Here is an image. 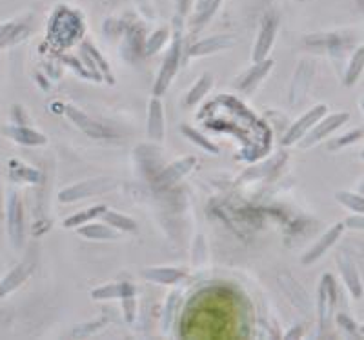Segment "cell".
I'll list each match as a JSON object with an SVG mask.
<instances>
[{"mask_svg":"<svg viewBox=\"0 0 364 340\" xmlns=\"http://www.w3.org/2000/svg\"><path fill=\"white\" fill-rule=\"evenodd\" d=\"M82 57L84 60H86V66L90 67L95 75H104V79L108 80L109 84L115 82L113 73L109 71V64L106 62V58L102 57V53H100L95 46H91L90 42H82Z\"/></svg>","mask_w":364,"mask_h":340,"instance_id":"d6986e66","label":"cell"},{"mask_svg":"<svg viewBox=\"0 0 364 340\" xmlns=\"http://www.w3.org/2000/svg\"><path fill=\"white\" fill-rule=\"evenodd\" d=\"M344 228L352 229H364V213H357L355 216L344 220Z\"/></svg>","mask_w":364,"mask_h":340,"instance_id":"f35d334b","label":"cell"},{"mask_svg":"<svg viewBox=\"0 0 364 340\" xmlns=\"http://www.w3.org/2000/svg\"><path fill=\"white\" fill-rule=\"evenodd\" d=\"M195 0H175V8H177V17L184 18L193 8Z\"/></svg>","mask_w":364,"mask_h":340,"instance_id":"74e56055","label":"cell"},{"mask_svg":"<svg viewBox=\"0 0 364 340\" xmlns=\"http://www.w3.org/2000/svg\"><path fill=\"white\" fill-rule=\"evenodd\" d=\"M51 18L53 21L50 26V33L51 38L58 44H71L84 29L79 15L66 8H58Z\"/></svg>","mask_w":364,"mask_h":340,"instance_id":"277c9868","label":"cell"},{"mask_svg":"<svg viewBox=\"0 0 364 340\" xmlns=\"http://www.w3.org/2000/svg\"><path fill=\"white\" fill-rule=\"evenodd\" d=\"M104 212H106V206L99 204V206H91V208L82 209V212L73 213V215L64 220V228H79V226L87 224L91 220L99 219Z\"/></svg>","mask_w":364,"mask_h":340,"instance_id":"4316f807","label":"cell"},{"mask_svg":"<svg viewBox=\"0 0 364 340\" xmlns=\"http://www.w3.org/2000/svg\"><path fill=\"white\" fill-rule=\"evenodd\" d=\"M299 2H302V0H299Z\"/></svg>","mask_w":364,"mask_h":340,"instance_id":"f6af8a7d","label":"cell"},{"mask_svg":"<svg viewBox=\"0 0 364 340\" xmlns=\"http://www.w3.org/2000/svg\"><path fill=\"white\" fill-rule=\"evenodd\" d=\"M117 180L112 177H97V179H87L82 182L71 184V186L64 187L58 193V202L63 204H73L79 202L82 199H90V197L104 195L108 191L115 190Z\"/></svg>","mask_w":364,"mask_h":340,"instance_id":"7a4b0ae2","label":"cell"},{"mask_svg":"<svg viewBox=\"0 0 364 340\" xmlns=\"http://www.w3.org/2000/svg\"><path fill=\"white\" fill-rule=\"evenodd\" d=\"M181 133L188 138V141L193 142L195 146H199L200 150L208 151V153H213V155L219 153V148H217V146L206 137V135L199 133L197 129L191 128V126H181Z\"/></svg>","mask_w":364,"mask_h":340,"instance_id":"f546056e","label":"cell"},{"mask_svg":"<svg viewBox=\"0 0 364 340\" xmlns=\"http://www.w3.org/2000/svg\"><path fill=\"white\" fill-rule=\"evenodd\" d=\"M337 322H339L344 329H348V331L352 333V335H357L355 326H353V320L352 319H348L346 315H343V313H341V315H337Z\"/></svg>","mask_w":364,"mask_h":340,"instance_id":"60d3db41","label":"cell"},{"mask_svg":"<svg viewBox=\"0 0 364 340\" xmlns=\"http://www.w3.org/2000/svg\"><path fill=\"white\" fill-rule=\"evenodd\" d=\"M170 29L161 28L157 29L151 37H148V40L144 42V53L146 55H155L157 51H161V48H164L170 40Z\"/></svg>","mask_w":364,"mask_h":340,"instance_id":"4dcf8cb0","label":"cell"},{"mask_svg":"<svg viewBox=\"0 0 364 340\" xmlns=\"http://www.w3.org/2000/svg\"><path fill=\"white\" fill-rule=\"evenodd\" d=\"M272 70H273V60L264 58L262 62L253 64V67H250L245 75H240V79L235 82V87L237 89H240V92H248V93L253 92V89H255V87L266 79V75H268Z\"/></svg>","mask_w":364,"mask_h":340,"instance_id":"e0dca14e","label":"cell"},{"mask_svg":"<svg viewBox=\"0 0 364 340\" xmlns=\"http://www.w3.org/2000/svg\"><path fill=\"white\" fill-rule=\"evenodd\" d=\"M348 135H350V137L339 138V141H337V142H333V144H331L330 148H341V146H346V144H350V142H353V141H357V138H360V135H363V131H359V129H355V131L348 133Z\"/></svg>","mask_w":364,"mask_h":340,"instance_id":"ab89813d","label":"cell"},{"mask_svg":"<svg viewBox=\"0 0 364 340\" xmlns=\"http://www.w3.org/2000/svg\"><path fill=\"white\" fill-rule=\"evenodd\" d=\"M344 231V222H339V224L331 226L330 229H328L326 233H324L321 238H318L317 242H315L314 246H311L310 249H308L306 253L302 255L301 257V264L302 265H311L314 262H317L318 258L323 257L324 253H326L328 249L331 248V246L336 244L337 241L341 238V235H343Z\"/></svg>","mask_w":364,"mask_h":340,"instance_id":"4fadbf2b","label":"cell"},{"mask_svg":"<svg viewBox=\"0 0 364 340\" xmlns=\"http://www.w3.org/2000/svg\"><path fill=\"white\" fill-rule=\"evenodd\" d=\"M181 304V291L175 290L168 295V299H166L164 309H162V317H161V328L162 333H168L171 328V324H173L175 313H177V307Z\"/></svg>","mask_w":364,"mask_h":340,"instance_id":"f1b7e54d","label":"cell"},{"mask_svg":"<svg viewBox=\"0 0 364 340\" xmlns=\"http://www.w3.org/2000/svg\"><path fill=\"white\" fill-rule=\"evenodd\" d=\"M6 226H8L9 242L15 249L24 246V206L17 191H9L6 199Z\"/></svg>","mask_w":364,"mask_h":340,"instance_id":"5b68a950","label":"cell"},{"mask_svg":"<svg viewBox=\"0 0 364 340\" xmlns=\"http://www.w3.org/2000/svg\"><path fill=\"white\" fill-rule=\"evenodd\" d=\"M64 115L68 116V121L73 122L84 135H87L90 138H97V141H104V138H112V131H109L106 126H102L100 122L93 121L91 116H87L86 113L80 111L79 108L75 106L66 104L63 108Z\"/></svg>","mask_w":364,"mask_h":340,"instance_id":"30bf717a","label":"cell"},{"mask_svg":"<svg viewBox=\"0 0 364 340\" xmlns=\"http://www.w3.org/2000/svg\"><path fill=\"white\" fill-rule=\"evenodd\" d=\"M182 51H184V40H182V29H181V17L175 18V29H173V42H171L170 51L164 57L159 75L154 84V95L161 97L162 93L170 87L173 82L175 75H177L178 67L182 62Z\"/></svg>","mask_w":364,"mask_h":340,"instance_id":"6da1fadb","label":"cell"},{"mask_svg":"<svg viewBox=\"0 0 364 340\" xmlns=\"http://www.w3.org/2000/svg\"><path fill=\"white\" fill-rule=\"evenodd\" d=\"M104 326V320H99V322H90L86 326H80V328L73 329V336H87L91 333H95L97 329H100Z\"/></svg>","mask_w":364,"mask_h":340,"instance_id":"d590c367","label":"cell"},{"mask_svg":"<svg viewBox=\"0 0 364 340\" xmlns=\"http://www.w3.org/2000/svg\"><path fill=\"white\" fill-rule=\"evenodd\" d=\"M122 309H124V319L128 324L135 322V317H136V299L135 295L132 297H126L122 299Z\"/></svg>","mask_w":364,"mask_h":340,"instance_id":"836d02e7","label":"cell"},{"mask_svg":"<svg viewBox=\"0 0 364 340\" xmlns=\"http://www.w3.org/2000/svg\"><path fill=\"white\" fill-rule=\"evenodd\" d=\"M277 29H279V21L273 15L262 18L261 29H259V35L255 38V44H253L252 51V62H262L264 58H268V53L272 51L273 44H275V38H277Z\"/></svg>","mask_w":364,"mask_h":340,"instance_id":"ba28073f","label":"cell"},{"mask_svg":"<svg viewBox=\"0 0 364 340\" xmlns=\"http://www.w3.org/2000/svg\"><path fill=\"white\" fill-rule=\"evenodd\" d=\"M132 295H136L135 286L132 283H112L91 290V299L93 300H122L126 297H132Z\"/></svg>","mask_w":364,"mask_h":340,"instance_id":"7402d4cb","label":"cell"},{"mask_svg":"<svg viewBox=\"0 0 364 340\" xmlns=\"http://www.w3.org/2000/svg\"><path fill=\"white\" fill-rule=\"evenodd\" d=\"M64 60H66V64H70L71 67H73L79 75H82L84 79H91V80H99V75H95L91 70H86V67L82 66V64L79 62V60H75L73 57H64Z\"/></svg>","mask_w":364,"mask_h":340,"instance_id":"e575fe53","label":"cell"},{"mask_svg":"<svg viewBox=\"0 0 364 340\" xmlns=\"http://www.w3.org/2000/svg\"><path fill=\"white\" fill-rule=\"evenodd\" d=\"M31 271H33V265L28 264V262H22V264L15 265L8 275L0 280V299H2V297H8L13 291H17L18 287L28 280Z\"/></svg>","mask_w":364,"mask_h":340,"instance_id":"ffe728a7","label":"cell"},{"mask_svg":"<svg viewBox=\"0 0 364 340\" xmlns=\"http://www.w3.org/2000/svg\"><path fill=\"white\" fill-rule=\"evenodd\" d=\"M279 284H281V287L284 290L286 297H288L299 309H302V312H310L311 302L310 299H308V293L295 283L294 278L279 277Z\"/></svg>","mask_w":364,"mask_h":340,"instance_id":"603a6c76","label":"cell"},{"mask_svg":"<svg viewBox=\"0 0 364 340\" xmlns=\"http://www.w3.org/2000/svg\"><path fill=\"white\" fill-rule=\"evenodd\" d=\"M13 24H15V22H4V24H0V40L8 35L9 29L13 28Z\"/></svg>","mask_w":364,"mask_h":340,"instance_id":"b9f144b4","label":"cell"},{"mask_svg":"<svg viewBox=\"0 0 364 340\" xmlns=\"http://www.w3.org/2000/svg\"><path fill=\"white\" fill-rule=\"evenodd\" d=\"M337 265H339L341 277H343L348 291L352 293L353 299H360L364 290H363V280H360V273L359 270H357L355 262L348 257V255L341 253L339 257H337Z\"/></svg>","mask_w":364,"mask_h":340,"instance_id":"9a60e30c","label":"cell"},{"mask_svg":"<svg viewBox=\"0 0 364 340\" xmlns=\"http://www.w3.org/2000/svg\"><path fill=\"white\" fill-rule=\"evenodd\" d=\"M2 133H4L6 137L11 138V141H15L21 146L38 148V146L48 144V137H46L44 133L29 128V126H6V128H2Z\"/></svg>","mask_w":364,"mask_h":340,"instance_id":"5bb4252c","label":"cell"},{"mask_svg":"<svg viewBox=\"0 0 364 340\" xmlns=\"http://www.w3.org/2000/svg\"><path fill=\"white\" fill-rule=\"evenodd\" d=\"M77 233L87 241H117L119 238V231L115 228H112L109 224H82L77 228Z\"/></svg>","mask_w":364,"mask_h":340,"instance_id":"cb8c5ba5","label":"cell"},{"mask_svg":"<svg viewBox=\"0 0 364 340\" xmlns=\"http://www.w3.org/2000/svg\"><path fill=\"white\" fill-rule=\"evenodd\" d=\"M164 108L159 97L154 95V99L149 100L148 104V122H146V131L148 137L155 142L164 141Z\"/></svg>","mask_w":364,"mask_h":340,"instance_id":"2e32d148","label":"cell"},{"mask_svg":"<svg viewBox=\"0 0 364 340\" xmlns=\"http://www.w3.org/2000/svg\"><path fill=\"white\" fill-rule=\"evenodd\" d=\"M141 275L148 283L162 284V286H171V284H177L186 278V273L178 268H155V265L144 268Z\"/></svg>","mask_w":364,"mask_h":340,"instance_id":"ac0fdd59","label":"cell"},{"mask_svg":"<svg viewBox=\"0 0 364 340\" xmlns=\"http://www.w3.org/2000/svg\"><path fill=\"white\" fill-rule=\"evenodd\" d=\"M223 2L224 0H200L199 4H197V11H195L193 18L190 21L191 33H199L200 29L206 28L211 22V18L217 15Z\"/></svg>","mask_w":364,"mask_h":340,"instance_id":"44dd1931","label":"cell"},{"mask_svg":"<svg viewBox=\"0 0 364 340\" xmlns=\"http://www.w3.org/2000/svg\"><path fill=\"white\" fill-rule=\"evenodd\" d=\"M315 77V64L311 60H302L294 73V79L290 84V92H288V102L290 106H299L306 97L311 82Z\"/></svg>","mask_w":364,"mask_h":340,"instance_id":"9c48e42d","label":"cell"},{"mask_svg":"<svg viewBox=\"0 0 364 340\" xmlns=\"http://www.w3.org/2000/svg\"><path fill=\"white\" fill-rule=\"evenodd\" d=\"M350 119V113L346 111H341V113H333V115H324L310 131L297 142L299 148L301 150H310L314 148L315 144H318L321 141H324L326 137H330L331 133L337 131L341 126H344Z\"/></svg>","mask_w":364,"mask_h":340,"instance_id":"8992f818","label":"cell"},{"mask_svg":"<svg viewBox=\"0 0 364 340\" xmlns=\"http://www.w3.org/2000/svg\"><path fill=\"white\" fill-rule=\"evenodd\" d=\"M237 38L233 35H213L203 40L195 42L193 46L188 48V57H208V55L220 53L235 46Z\"/></svg>","mask_w":364,"mask_h":340,"instance_id":"7c38bea8","label":"cell"},{"mask_svg":"<svg viewBox=\"0 0 364 340\" xmlns=\"http://www.w3.org/2000/svg\"><path fill=\"white\" fill-rule=\"evenodd\" d=\"M364 71V46L357 48L353 51L352 58H350V64L346 67V73H344V86H353V84L359 80V77L363 75Z\"/></svg>","mask_w":364,"mask_h":340,"instance_id":"83f0119b","label":"cell"},{"mask_svg":"<svg viewBox=\"0 0 364 340\" xmlns=\"http://www.w3.org/2000/svg\"><path fill=\"white\" fill-rule=\"evenodd\" d=\"M359 331L363 333V335H364V326H360V329H359Z\"/></svg>","mask_w":364,"mask_h":340,"instance_id":"7bdbcfd3","label":"cell"},{"mask_svg":"<svg viewBox=\"0 0 364 340\" xmlns=\"http://www.w3.org/2000/svg\"><path fill=\"white\" fill-rule=\"evenodd\" d=\"M337 302V286L336 280L330 273H324L321 278L317 290V315H318V333H324L330 329L331 319H333V312H336Z\"/></svg>","mask_w":364,"mask_h":340,"instance_id":"3957f363","label":"cell"},{"mask_svg":"<svg viewBox=\"0 0 364 340\" xmlns=\"http://www.w3.org/2000/svg\"><path fill=\"white\" fill-rule=\"evenodd\" d=\"M197 164V158L188 155V157H182L178 160L171 162L170 166H166L161 173L155 177V187L159 190H166V187H171L173 184H177L178 180L184 179L188 173L195 168Z\"/></svg>","mask_w":364,"mask_h":340,"instance_id":"8fae6325","label":"cell"},{"mask_svg":"<svg viewBox=\"0 0 364 340\" xmlns=\"http://www.w3.org/2000/svg\"><path fill=\"white\" fill-rule=\"evenodd\" d=\"M199 2H200V0H197V4H199Z\"/></svg>","mask_w":364,"mask_h":340,"instance_id":"ee69618b","label":"cell"},{"mask_svg":"<svg viewBox=\"0 0 364 340\" xmlns=\"http://www.w3.org/2000/svg\"><path fill=\"white\" fill-rule=\"evenodd\" d=\"M136 4V8L141 9V13L144 15L148 21H154L155 18V8L154 4H151V0H133Z\"/></svg>","mask_w":364,"mask_h":340,"instance_id":"8d00e7d4","label":"cell"},{"mask_svg":"<svg viewBox=\"0 0 364 340\" xmlns=\"http://www.w3.org/2000/svg\"><path fill=\"white\" fill-rule=\"evenodd\" d=\"M208 261V246L203 235H197L193 241V248H191V262L195 268H203Z\"/></svg>","mask_w":364,"mask_h":340,"instance_id":"d6a6232c","label":"cell"},{"mask_svg":"<svg viewBox=\"0 0 364 340\" xmlns=\"http://www.w3.org/2000/svg\"><path fill=\"white\" fill-rule=\"evenodd\" d=\"M211 87H213V75H211V73H204V75L190 87V92L184 97V104H186L188 108L197 106L200 100L211 92Z\"/></svg>","mask_w":364,"mask_h":340,"instance_id":"d4e9b609","label":"cell"},{"mask_svg":"<svg viewBox=\"0 0 364 340\" xmlns=\"http://www.w3.org/2000/svg\"><path fill=\"white\" fill-rule=\"evenodd\" d=\"M336 200L343 208L350 209L353 213H364V197L350 193V191H337Z\"/></svg>","mask_w":364,"mask_h":340,"instance_id":"1f68e13d","label":"cell"},{"mask_svg":"<svg viewBox=\"0 0 364 340\" xmlns=\"http://www.w3.org/2000/svg\"><path fill=\"white\" fill-rule=\"evenodd\" d=\"M324 115H328L326 104H317L315 108L308 109V111L304 113L301 119H297V121L290 126V129L286 131V135L282 137V146L290 148V146L297 144V142L301 141V138L304 137V135H306V133L310 131V129L314 128V126L317 124Z\"/></svg>","mask_w":364,"mask_h":340,"instance_id":"52a82bcc","label":"cell"},{"mask_svg":"<svg viewBox=\"0 0 364 340\" xmlns=\"http://www.w3.org/2000/svg\"><path fill=\"white\" fill-rule=\"evenodd\" d=\"M102 222L109 224L112 228H115L117 231H124V233H133L136 231V222L132 219V216H126L119 212H113V209L106 208V212L100 215Z\"/></svg>","mask_w":364,"mask_h":340,"instance_id":"484cf974","label":"cell"}]
</instances>
